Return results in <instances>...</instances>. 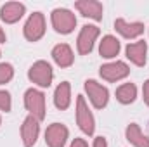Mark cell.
<instances>
[{
	"mask_svg": "<svg viewBox=\"0 0 149 147\" xmlns=\"http://www.w3.org/2000/svg\"><path fill=\"white\" fill-rule=\"evenodd\" d=\"M50 19H52L54 30L61 35L71 33L74 30V26H76V16L70 9H54Z\"/></svg>",
	"mask_w": 149,
	"mask_h": 147,
	"instance_id": "cell-1",
	"label": "cell"
},
{
	"mask_svg": "<svg viewBox=\"0 0 149 147\" xmlns=\"http://www.w3.org/2000/svg\"><path fill=\"white\" fill-rule=\"evenodd\" d=\"M24 106L30 111V116L37 118L38 121L45 118V95L40 90H35V88L26 90V94H24Z\"/></svg>",
	"mask_w": 149,
	"mask_h": 147,
	"instance_id": "cell-2",
	"label": "cell"
},
{
	"mask_svg": "<svg viewBox=\"0 0 149 147\" xmlns=\"http://www.w3.org/2000/svg\"><path fill=\"white\" fill-rule=\"evenodd\" d=\"M76 123L81 128V132L87 133V135H92L94 130H95L94 116L88 109V104L85 102V99L81 95H78V99H76Z\"/></svg>",
	"mask_w": 149,
	"mask_h": 147,
	"instance_id": "cell-3",
	"label": "cell"
},
{
	"mask_svg": "<svg viewBox=\"0 0 149 147\" xmlns=\"http://www.w3.org/2000/svg\"><path fill=\"white\" fill-rule=\"evenodd\" d=\"M85 92H87L90 102L94 104V107H97V109L106 107V104L109 101V92L104 85H101L95 80H87L85 81Z\"/></svg>",
	"mask_w": 149,
	"mask_h": 147,
	"instance_id": "cell-4",
	"label": "cell"
},
{
	"mask_svg": "<svg viewBox=\"0 0 149 147\" xmlns=\"http://www.w3.org/2000/svg\"><path fill=\"white\" fill-rule=\"evenodd\" d=\"M28 78H30L33 83H37L38 87L47 88V87H50V83H52L54 73H52V68H50L49 62H45V61H37V62L30 68Z\"/></svg>",
	"mask_w": 149,
	"mask_h": 147,
	"instance_id": "cell-5",
	"label": "cell"
},
{
	"mask_svg": "<svg viewBox=\"0 0 149 147\" xmlns=\"http://www.w3.org/2000/svg\"><path fill=\"white\" fill-rule=\"evenodd\" d=\"M99 33H101L99 28L94 26V24H85V26L81 28V31H80V35H78V40H76V47H78V52H80L81 55L92 52L94 43H95V40L99 37Z\"/></svg>",
	"mask_w": 149,
	"mask_h": 147,
	"instance_id": "cell-6",
	"label": "cell"
},
{
	"mask_svg": "<svg viewBox=\"0 0 149 147\" xmlns=\"http://www.w3.org/2000/svg\"><path fill=\"white\" fill-rule=\"evenodd\" d=\"M45 33V17L42 12H33L24 24V37L30 42H38Z\"/></svg>",
	"mask_w": 149,
	"mask_h": 147,
	"instance_id": "cell-7",
	"label": "cell"
},
{
	"mask_svg": "<svg viewBox=\"0 0 149 147\" xmlns=\"http://www.w3.org/2000/svg\"><path fill=\"white\" fill-rule=\"evenodd\" d=\"M68 128L61 123H52L45 130V142L49 147H64L68 142Z\"/></svg>",
	"mask_w": 149,
	"mask_h": 147,
	"instance_id": "cell-8",
	"label": "cell"
},
{
	"mask_svg": "<svg viewBox=\"0 0 149 147\" xmlns=\"http://www.w3.org/2000/svg\"><path fill=\"white\" fill-rule=\"evenodd\" d=\"M99 73L106 81H118V80H123L128 76L130 68L123 61H116V62H109V64H102Z\"/></svg>",
	"mask_w": 149,
	"mask_h": 147,
	"instance_id": "cell-9",
	"label": "cell"
},
{
	"mask_svg": "<svg viewBox=\"0 0 149 147\" xmlns=\"http://www.w3.org/2000/svg\"><path fill=\"white\" fill-rule=\"evenodd\" d=\"M38 133H40V125H38V119L33 116H28L23 125H21V139H23V144L24 147H33L37 144Z\"/></svg>",
	"mask_w": 149,
	"mask_h": 147,
	"instance_id": "cell-10",
	"label": "cell"
},
{
	"mask_svg": "<svg viewBox=\"0 0 149 147\" xmlns=\"http://www.w3.org/2000/svg\"><path fill=\"white\" fill-rule=\"evenodd\" d=\"M74 7L78 9V12L85 17H90L94 21H101L102 19V3L97 2V0H78L74 3Z\"/></svg>",
	"mask_w": 149,
	"mask_h": 147,
	"instance_id": "cell-11",
	"label": "cell"
},
{
	"mask_svg": "<svg viewBox=\"0 0 149 147\" xmlns=\"http://www.w3.org/2000/svg\"><path fill=\"white\" fill-rule=\"evenodd\" d=\"M24 10H26V7H24V3H21V2H7V3H3L2 9H0V17H2V21H5L7 24H12V23L19 21V19L23 17Z\"/></svg>",
	"mask_w": 149,
	"mask_h": 147,
	"instance_id": "cell-12",
	"label": "cell"
},
{
	"mask_svg": "<svg viewBox=\"0 0 149 147\" xmlns=\"http://www.w3.org/2000/svg\"><path fill=\"white\" fill-rule=\"evenodd\" d=\"M146 54H148V43L144 40L127 45V57L135 66H144L146 64Z\"/></svg>",
	"mask_w": 149,
	"mask_h": 147,
	"instance_id": "cell-13",
	"label": "cell"
},
{
	"mask_svg": "<svg viewBox=\"0 0 149 147\" xmlns=\"http://www.w3.org/2000/svg\"><path fill=\"white\" fill-rule=\"evenodd\" d=\"M52 59L56 61L57 66L61 68H70L74 61V55H73V50L68 43H59L52 49Z\"/></svg>",
	"mask_w": 149,
	"mask_h": 147,
	"instance_id": "cell-14",
	"label": "cell"
},
{
	"mask_svg": "<svg viewBox=\"0 0 149 147\" xmlns=\"http://www.w3.org/2000/svg\"><path fill=\"white\" fill-rule=\"evenodd\" d=\"M114 28L125 38H137L144 33V24L142 23H127L125 19H116Z\"/></svg>",
	"mask_w": 149,
	"mask_h": 147,
	"instance_id": "cell-15",
	"label": "cell"
},
{
	"mask_svg": "<svg viewBox=\"0 0 149 147\" xmlns=\"http://www.w3.org/2000/svg\"><path fill=\"white\" fill-rule=\"evenodd\" d=\"M70 102H71V85L68 81H63L57 85L54 92V104L57 109L64 111L70 107Z\"/></svg>",
	"mask_w": 149,
	"mask_h": 147,
	"instance_id": "cell-16",
	"label": "cell"
},
{
	"mask_svg": "<svg viewBox=\"0 0 149 147\" xmlns=\"http://www.w3.org/2000/svg\"><path fill=\"white\" fill-rule=\"evenodd\" d=\"M125 135H127V140L135 147H149V139L141 132L139 125L137 123H130L125 130Z\"/></svg>",
	"mask_w": 149,
	"mask_h": 147,
	"instance_id": "cell-17",
	"label": "cell"
},
{
	"mask_svg": "<svg viewBox=\"0 0 149 147\" xmlns=\"http://www.w3.org/2000/svg\"><path fill=\"white\" fill-rule=\"evenodd\" d=\"M99 52L106 59L116 57L120 54V42H118V38H114L113 35H106V37L102 38L101 45H99Z\"/></svg>",
	"mask_w": 149,
	"mask_h": 147,
	"instance_id": "cell-18",
	"label": "cell"
},
{
	"mask_svg": "<svg viewBox=\"0 0 149 147\" xmlns=\"http://www.w3.org/2000/svg\"><path fill=\"white\" fill-rule=\"evenodd\" d=\"M137 97V87L134 83H123L116 88V99L121 104H132Z\"/></svg>",
	"mask_w": 149,
	"mask_h": 147,
	"instance_id": "cell-19",
	"label": "cell"
},
{
	"mask_svg": "<svg viewBox=\"0 0 149 147\" xmlns=\"http://www.w3.org/2000/svg\"><path fill=\"white\" fill-rule=\"evenodd\" d=\"M14 76V69H12V66L10 64H0V85H3V83H7V81H10V78Z\"/></svg>",
	"mask_w": 149,
	"mask_h": 147,
	"instance_id": "cell-20",
	"label": "cell"
},
{
	"mask_svg": "<svg viewBox=\"0 0 149 147\" xmlns=\"http://www.w3.org/2000/svg\"><path fill=\"white\" fill-rule=\"evenodd\" d=\"M12 107V101H10V94L5 90H0V111L9 112Z\"/></svg>",
	"mask_w": 149,
	"mask_h": 147,
	"instance_id": "cell-21",
	"label": "cell"
},
{
	"mask_svg": "<svg viewBox=\"0 0 149 147\" xmlns=\"http://www.w3.org/2000/svg\"><path fill=\"white\" fill-rule=\"evenodd\" d=\"M94 147H108L106 139H104V137H97V139L94 140Z\"/></svg>",
	"mask_w": 149,
	"mask_h": 147,
	"instance_id": "cell-22",
	"label": "cell"
},
{
	"mask_svg": "<svg viewBox=\"0 0 149 147\" xmlns=\"http://www.w3.org/2000/svg\"><path fill=\"white\" fill-rule=\"evenodd\" d=\"M142 94H144V102L149 106V80L144 83V88H142Z\"/></svg>",
	"mask_w": 149,
	"mask_h": 147,
	"instance_id": "cell-23",
	"label": "cell"
},
{
	"mask_svg": "<svg viewBox=\"0 0 149 147\" xmlns=\"http://www.w3.org/2000/svg\"><path fill=\"white\" fill-rule=\"evenodd\" d=\"M70 147H88V146H87V142H85L83 139H74Z\"/></svg>",
	"mask_w": 149,
	"mask_h": 147,
	"instance_id": "cell-24",
	"label": "cell"
},
{
	"mask_svg": "<svg viewBox=\"0 0 149 147\" xmlns=\"http://www.w3.org/2000/svg\"><path fill=\"white\" fill-rule=\"evenodd\" d=\"M7 40V37H5V31H3V28L0 26V43H3Z\"/></svg>",
	"mask_w": 149,
	"mask_h": 147,
	"instance_id": "cell-25",
	"label": "cell"
},
{
	"mask_svg": "<svg viewBox=\"0 0 149 147\" xmlns=\"http://www.w3.org/2000/svg\"><path fill=\"white\" fill-rule=\"evenodd\" d=\"M0 123H2V118H0Z\"/></svg>",
	"mask_w": 149,
	"mask_h": 147,
	"instance_id": "cell-26",
	"label": "cell"
}]
</instances>
